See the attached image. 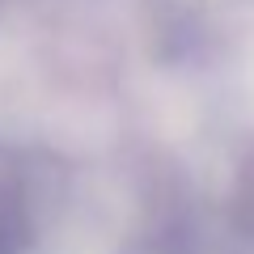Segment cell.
<instances>
[{
  "label": "cell",
  "instance_id": "1",
  "mask_svg": "<svg viewBox=\"0 0 254 254\" xmlns=\"http://www.w3.org/2000/svg\"><path fill=\"white\" fill-rule=\"evenodd\" d=\"M34 178L17 153L0 148V254H17L34 237Z\"/></svg>",
  "mask_w": 254,
  "mask_h": 254
},
{
  "label": "cell",
  "instance_id": "2",
  "mask_svg": "<svg viewBox=\"0 0 254 254\" xmlns=\"http://www.w3.org/2000/svg\"><path fill=\"white\" fill-rule=\"evenodd\" d=\"M233 220L242 225V233L254 237V157L242 165V174H237V187H233Z\"/></svg>",
  "mask_w": 254,
  "mask_h": 254
}]
</instances>
